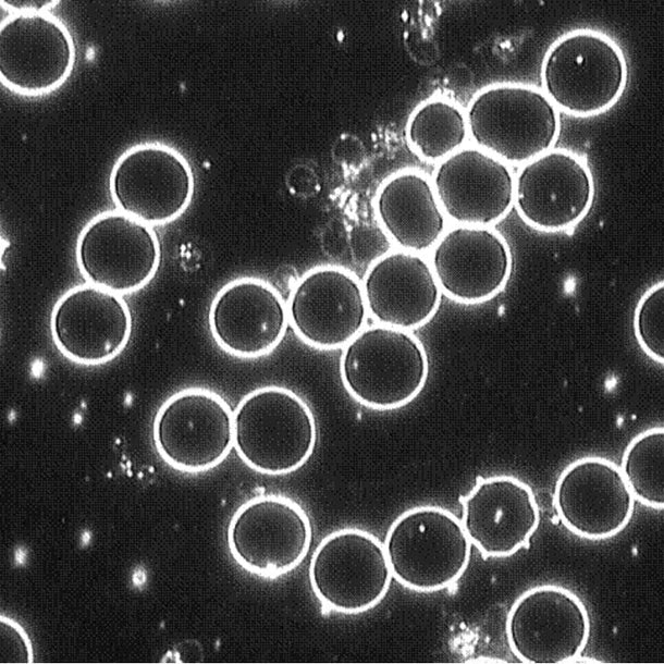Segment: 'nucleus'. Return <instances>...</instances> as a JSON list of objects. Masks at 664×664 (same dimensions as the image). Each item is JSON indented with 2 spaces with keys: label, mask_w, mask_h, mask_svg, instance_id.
<instances>
[{
  "label": "nucleus",
  "mask_w": 664,
  "mask_h": 664,
  "mask_svg": "<svg viewBox=\"0 0 664 664\" xmlns=\"http://www.w3.org/2000/svg\"><path fill=\"white\" fill-rule=\"evenodd\" d=\"M460 503L463 527L485 557L513 555L526 546L540 524L531 488L513 476L478 479Z\"/></svg>",
  "instance_id": "nucleus-20"
},
{
  "label": "nucleus",
  "mask_w": 664,
  "mask_h": 664,
  "mask_svg": "<svg viewBox=\"0 0 664 664\" xmlns=\"http://www.w3.org/2000/svg\"><path fill=\"white\" fill-rule=\"evenodd\" d=\"M307 513L290 497L259 495L232 515L226 543L234 561L249 573L278 577L297 567L310 549Z\"/></svg>",
  "instance_id": "nucleus-11"
},
{
  "label": "nucleus",
  "mask_w": 664,
  "mask_h": 664,
  "mask_svg": "<svg viewBox=\"0 0 664 664\" xmlns=\"http://www.w3.org/2000/svg\"><path fill=\"white\" fill-rule=\"evenodd\" d=\"M133 319L122 295L93 285L69 288L56 302L50 332L59 352L86 366L104 364L127 345Z\"/></svg>",
  "instance_id": "nucleus-15"
},
{
  "label": "nucleus",
  "mask_w": 664,
  "mask_h": 664,
  "mask_svg": "<svg viewBox=\"0 0 664 664\" xmlns=\"http://www.w3.org/2000/svg\"><path fill=\"white\" fill-rule=\"evenodd\" d=\"M514 182L507 163L479 147H463L440 162L433 189L450 220L490 226L511 211Z\"/></svg>",
  "instance_id": "nucleus-18"
},
{
  "label": "nucleus",
  "mask_w": 664,
  "mask_h": 664,
  "mask_svg": "<svg viewBox=\"0 0 664 664\" xmlns=\"http://www.w3.org/2000/svg\"><path fill=\"white\" fill-rule=\"evenodd\" d=\"M512 261L509 246L497 231L460 224L444 232L430 258L441 291L463 304L483 303L499 294Z\"/></svg>",
  "instance_id": "nucleus-19"
},
{
  "label": "nucleus",
  "mask_w": 664,
  "mask_h": 664,
  "mask_svg": "<svg viewBox=\"0 0 664 664\" xmlns=\"http://www.w3.org/2000/svg\"><path fill=\"white\" fill-rule=\"evenodd\" d=\"M663 457L664 429L653 427L629 442L619 467L635 499L655 509L664 507Z\"/></svg>",
  "instance_id": "nucleus-24"
},
{
  "label": "nucleus",
  "mask_w": 664,
  "mask_h": 664,
  "mask_svg": "<svg viewBox=\"0 0 664 664\" xmlns=\"http://www.w3.org/2000/svg\"><path fill=\"white\" fill-rule=\"evenodd\" d=\"M234 414V446L263 475L296 471L312 455L317 423L308 404L290 389L267 385L247 393Z\"/></svg>",
  "instance_id": "nucleus-1"
},
{
  "label": "nucleus",
  "mask_w": 664,
  "mask_h": 664,
  "mask_svg": "<svg viewBox=\"0 0 664 664\" xmlns=\"http://www.w3.org/2000/svg\"><path fill=\"white\" fill-rule=\"evenodd\" d=\"M377 212L388 237L402 250L426 253L446 230V216L433 186L418 173L386 182L377 198Z\"/></svg>",
  "instance_id": "nucleus-22"
},
{
  "label": "nucleus",
  "mask_w": 664,
  "mask_h": 664,
  "mask_svg": "<svg viewBox=\"0 0 664 664\" xmlns=\"http://www.w3.org/2000/svg\"><path fill=\"white\" fill-rule=\"evenodd\" d=\"M75 257L87 283L124 295L153 279L161 247L151 225L114 209L98 213L83 226Z\"/></svg>",
  "instance_id": "nucleus-9"
},
{
  "label": "nucleus",
  "mask_w": 664,
  "mask_h": 664,
  "mask_svg": "<svg viewBox=\"0 0 664 664\" xmlns=\"http://www.w3.org/2000/svg\"><path fill=\"white\" fill-rule=\"evenodd\" d=\"M429 374L428 354L408 330L377 324L362 329L340 356V376L358 403L391 410L410 403Z\"/></svg>",
  "instance_id": "nucleus-2"
},
{
  "label": "nucleus",
  "mask_w": 664,
  "mask_h": 664,
  "mask_svg": "<svg viewBox=\"0 0 664 664\" xmlns=\"http://www.w3.org/2000/svg\"><path fill=\"white\" fill-rule=\"evenodd\" d=\"M506 639L524 663L555 664L576 660L590 636L582 600L558 585H539L522 592L506 617Z\"/></svg>",
  "instance_id": "nucleus-10"
},
{
  "label": "nucleus",
  "mask_w": 664,
  "mask_h": 664,
  "mask_svg": "<svg viewBox=\"0 0 664 664\" xmlns=\"http://www.w3.org/2000/svg\"><path fill=\"white\" fill-rule=\"evenodd\" d=\"M407 133L421 157L428 160L444 159L460 149L467 140L466 114L452 101L432 99L414 112Z\"/></svg>",
  "instance_id": "nucleus-23"
},
{
  "label": "nucleus",
  "mask_w": 664,
  "mask_h": 664,
  "mask_svg": "<svg viewBox=\"0 0 664 664\" xmlns=\"http://www.w3.org/2000/svg\"><path fill=\"white\" fill-rule=\"evenodd\" d=\"M594 181L586 161L567 149H550L522 164L514 182V204L533 229L558 232L588 213Z\"/></svg>",
  "instance_id": "nucleus-16"
},
{
  "label": "nucleus",
  "mask_w": 664,
  "mask_h": 664,
  "mask_svg": "<svg viewBox=\"0 0 664 664\" xmlns=\"http://www.w3.org/2000/svg\"><path fill=\"white\" fill-rule=\"evenodd\" d=\"M152 439L157 453L172 468L206 471L222 463L234 446V414L211 390L183 389L159 407Z\"/></svg>",
  "instance_id": "nucleus-8"
},
{
  "label": "nucleus",
  "mask_w": 664,
  "mask_h": 664,
  "mask_svg": "<svg viewBox=\"0 0 664 664\" xmlns=\"http://www.w3.org/2000/svg\"><path fill=\"white\" fill-rule=\"evenodd\" d=\"M540 76L543 93L556 108L590 116L606 111L619 99L628 66L612 38L592 29H576L548 48Z\"/></svg>",
  "instance_id": "nucleus-3"
},
{
  "label": "nucleus",
  "mask_w": 664,
  "mask_h": 664,
  "mask_svg": "<svg viewBox=\"0 0 664 664\" xmlns=\"http://www.w3.org/2000/svg\"><path fill=\"white\" fill-rule=\"evenodd\" d=\"M288 323L282 295L267 281L253 276L237 278L223 285L208 313L214 342L239 358L271 353L283 340Z\"/></svg>",
  "instance_id": "nucleus-17"
},
{
  "label": "nucleus",
  "mask_w": 664,
  "mask_h": 664,
  "mask_svg": "<svg viewBox=\"0 0 664 664\" xmlns=\"http://www.w3.org/2000/svg\"><path fill=\"white\" fill-rule=\"evenodd\" d=\"M1 624V663H32L34 652L30 639L25 629L13 618L2 615Z\"/></svg>",
  "instance_id": "nucleus-26"
},
{
  "label": "nucleus",
  "mask_w": 664,
  "mask_h": 664,
  "mask_svg": "<svg viewBox=\"0 0 664 664\" xmlns=\"http://www.w3.org/2000/svg\"><path fill=\"white\" fill-rule=\"evenodd\" d=\"M286 306L298 337L322 351L343 348L364 329L369 313L361 281L334 265L306 271L294 284Z\"/></svg>",
  "instance_id": "nucleus-13"
},
{
  "label": "nucleus",
  "mask_w": 664,
  "mask_h": 664,
  "mask_svg": "<svg viewBox=\"0 0 664 664\" xmlns=\"http://www.w3.org/2000/svg\"><path fill=\"white\" fill-rule=\"evenodd\" d=\"M477 147L505 163H526L550 150L561 131L557 108L539 88L502 83L476 93L466 110Z\"/></svg>",
  "instance_id": "nucleus-4"
},
{
  "label": "nucleus",
  "mask_w": 664,
  "mask_h": 664,
  "mask_svg": "<svg viewBox=\"0 0 664 664\" xmlns=\"http://www.w3.org/2000/svg\"><path fill=\"white\" fill-rule=\"evenodd\" d=\"M58 1H1V5L5 7L11 12H37L48 11L49 8L54 7Z\"/></svg>",
  "instance_id": "nucleus-27"
},
{
  "label": "nucleus",
  "mask_w": 664,
  "mask_h": 664,
  "mask_svg": "<svg viewBox=\"0 0 664 664\" xmlns=\"http://www.w3.org/2000/svg\"><path fill=\"white\" fill-rule=\"evenodd\" d=\"M361 284L373 319L408 331L428 323L441 302L442 291L430 261L411 251L379 256L367 268Z\"/></svg>",
  "instance_id": "nucleus-21"
},
{
  "label": "nucleus",
  "mask_w": 664,
  "mask_h": 664,
  "mask_svg": "<svg viewBox=\"0 0 664 664\" xmlns=\"http://www.w3.org/2000/svg\"><path fill=\"white\" fill-rule=\"evenodd\" d=\"M76 62L72 33L49 11L11 12L0 24V81L11 91L38 97L62 86Z\"/></svg>",
  "instance_id": "nucleus-12"
},
{
  "label": "nucleus",
  "mask_w": 664,
  "mask_h": 664,
  "mask_svg": "<svg viewBox=\"0 0 664 664\" xmlns=\"http://www.w3.org/2000/svg\"><path fill=\"white\" fill-rule=\"evenodd\" d=\"M635 501L620 468L600 456L571 462L558 476L553 494L563 525L588 540L619 533L632 517Z\"/></svg>",
  "instance_id": "nucleus-14"
},
{
  "label": "nucleus",
  "mask_w": 664,
  "mask_h": 664,
  "mask_svg": "<svg viewBox=\"0 0 664 664\" xmlns=\"http://www.w3.org/2000/svg\"><path fill=\"white\" fill-rule=\"evenodd\" d=\"M636 339L653 360L664 362V283L651 286L639 299L634 315Z\"/></svg>",
  "instance_id": "nucleus-25"
},
{
  "label": "nucleus",
  "mask_w": 664,
  "mask_h": 664,
  "mask_svg": "<svg viewBox=\"0 0 664 664\" xmlns=\"http://www.w3.org/2000/svg\"><path fill=\"white\" fill-rule=\"evenodd\" d=\"M383 545L395 580L418 592L454 585L471 555L462 520L436 505L415 506L402 513L388 529Z\"/></svg>",
  "instance_id": "nucleus-5"
},
{
  "label": "nucleus",
  "mask_w": 664,
  "mask_h": 664,
  "mask_svg": "<svg viewBox=\"0 0 664 664\" xmlns=\"http://www.w3.org/2000/svg\"><path fill=\"white\" fill-rule=\"evenodd\" d=\"M195 192L193 169L176 148L146 142L119 156L109 174V193L116 209L151 226L180 218Z\"/></svg>",
  "instance_id": "nucleus-7"
},
{
  "label": "nucleus",
  "mask_w": 664,
  "mask_h": 664,
  "mask_svg": "<svg viewBox=\"0 0 664 664\" xmlns=\"http://www.w3.org/2000/svg\"><path fill=\"white\" fill-rule=\"evenodd\" d=\"M308 575L316 598L343 614L378 605L393 578L383 543L358 528H343L324 537L312 553Z\"/></svg>",
  "instance_id": "nucleus-6"
}]
</instances>
